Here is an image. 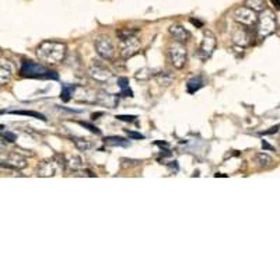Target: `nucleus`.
<instances>
[{"instance_id":"nucleus-1","label":"nucleus","mask_w":280,"mask_h":280,"mask_svg":"<svg viewBox=\"0 0 280 280\" xmlns=\"http://www.w3.org/2000/svg\"><path fill=\"white\" fill-rule=\"evenodd\" d=\"M67 47L59 41H44L37 47V56L49 65H59L66 59Z\"/></svg>"},{"instance_id":"nucleus-2","label":"nucleus","mask_w":280,"mask_h":280,"mask_svg":"<svg viewBox=\"0 0 280 280\" xmlns=\"http://www.w3.org/2000/svg\"><path fill=\"white\" fill-rule=\"evenodd\" d=\"M20 74L27 79H40V80H59V74L55 70L48 69L34 60L24 59L21 62Z\"/></svg>"},{"instance_id":"nucleus-3","label":"nucleus","mask_w":280,"mask_h":280,"mask_svg":"<svg viewBox=\"0 0 280 280\" xmlns=\"http://www.w3.org/2000/svg\"><path fill=\"white\" fill-rule=\"evenodd\" d=\"M260 16H258V20H256V24H255V33L259 37L260 40L263 38H267L269 35L276 31L277 28V21H276V17L272 12L269 10H263L260 12Z\"/></svg>"},{"instance_id":"nucleus-4","label":"nucleus","mask_w":280,"mask_h":280,"mask_svg":"<svg viewBox=\"0 0 280 280\" xmlns=\"http://www.w3.org/2000/svg\"><path fill=\"white\" fill-rule=\"evenodd\" d=\"M187 48L181 42H174L167 48V58L175 69H182L187 63Z\"/></svg>"},{"instance_id":"nucleus-5","label":"nucleus","mask_w":280,"mask_h":280,"mask_svg":"<svg viewBox=\"0 0 280 280\" xmlns=\"http://www.w3.org/2000/svg\"><path fill=\"white\" fill-rule=\"evenodd\" d=\"M94 48L101 59L112 60L115 58V45L111 37L108 35H98L94 40Z\"/></svg>"},{"instance_id":"nucleus-6","label":"nucleus","mask_w":280,"mask_h":280,"mask_svg":"<svg viewBox=\"0 0 280 280\" xmlns=\"http://www.w3.org/2000/svg\"><path fill=\"white\" fill-rule=\"evenodd\" d=\"M88 74L93 80L98 83H108L113 76L112 72L98 59L91 60V65L88 67Z\"/></svg>"},{"instance_id":"nucleus-7","label":"nucleus","mask_w":280,"mask_h":280,"mask_svg":"<svg viewBox=\"0 0 280 280\" xmlns=\"http://www.w3.org/2000/svg\"><path fill=\"white\" fill-rule=\"evenodd\" d=\"M233 17L234 20L237 21L240 26L255 28L256 20H258V13H255L253 10H251V9H248L245 6H238L234 10Z\"/></svg>"},{"instance_id":"nucleus-8","label":"nucleus","mask_w":280,"mask_h":280,"mask_svg":"<svg viewBox=\"0 0 280 280\" xmlns=\"http://www.w3.org/2000/svg\"><path fill=\"white\" fill-rule=\"evenodd\" d=\"M216 45H217V38L212 31L206 30L203 33V40L200 42L199 49H198V56H199L202 60L209 59L212 55H213L214 49H216Z\"/></svg>"},{"instance_id":"nucleus-9","label":"nucleus","mask_w":280,"mask_h":280,"mask_svg":"<svg viewBox=\"0 0 280 280\" xmlns=\"http://www.w3.org/2000/svg\"><path fill=\"white\" fill-rule=\"evenodd\" d=\"M231 40H233L234 45L240 48H247L251 47L253 44V34H252V28L249 27H244V26H240L235 28L231 34Z\"/></svg>"},{"instance_id":"nucleus-10","label":"nucleus","mask_w":280,"mask_h":280,"mask_svg":"<svg viewBox=\"0 0 280 280\" xmlns=\"http://www.w3.org/2000/svg\"><path fill=\"white\" fill-rule=\"evenodd\" d=\"M140 51V41L137 37H129L125 40H119V54L123 59H129Z\"/></svg>"},{"instance_id":"nucleus-11","label":"nucleus","mask_w":280,"mask_h":280,"mask_svg":"<svg viewBox=\"0 0 280 280\" xmlns=\"http://www.w3.org/2000/svg\"><path fill=\"white\" fill-rule=\"evenodd\" d=\"M168 33L173 37L175 42L184 44V42H188V41L191 40V33H189L182 24H180V23H174V24H171L170 28H168Z\"/></svg>"},{"instance_id":"nucleus-12","label":"nucleus","mask_w":280,"mask_h":280,"mask_svg":"<svg viewBox=\"0 0 280 280\" xmlns=\"http://www.w3.org/2000/svg\"><path fill=\"white\" fill-rule=\"evenodd\" d=\"M60 170H62V168H60V166L58 164L56 159L45 160L42 161L40 166H38V175H40V177H54Z\"/></svg>"},{"instance_id":"nucleus-13","label":"nucleus","mask_w":280,"mask_h":280,"mask_svg":"<svg viewBox=\"0 0 280 280\" xmlns=\"http://www.w3.org/2000/svg\"><path fill=\"white\" fill-rule=\"evenodd\" d=\"M0 167L5 168H13V170H23L27 167V160L24 157H21L20 154L12 153L7 157L6 164H0Z\"/></svg>"},{"instance_id":"nucleus-14","label":"nucleus","mask_w":280,"mask_h":280,"mask_svg":"<svg viewBox=\"0 0 280 280\" xmlns=\"http://www.w3.org/2000/svg\"><path fill=\"white\" fill-rule=\"evenodd\" d=\"M205 86V80L202 76H195L192 79H189L187 83V91L189 94H195L196 91H199L202 87Z\"/></svg>"},{"instance_id":"nucleus-15","label":"nucleus","mask_w":280,"mask_h":280,"mask_svg":"<svg viewBox=\"0 0 280 280\" xmlns=\"http://www.w3.org/2000/svg\"><path fill=\"white\" fill-rule=\"evenodd\" d=\"M97 97H98L97 102H98V104H104V105H107L108 108H115L118 105V101H116V98L113 97L112 94L101 91L100 95H97Z\"/></svg>"},{"instance_id":"nucleus-16","label":"nucleus","mask_w":280,"mask_h":280,"mask_svg":"<svg viewBox=\"0 0 280 280\" xmlns=\"http://www.w3.org/2000/svg\"><path fill=\"white\" fill-rule=\"evenodd\" d=\"M77 84H62V91H60V98L63 102H67L73 98V94L77 88Z\"/></svg>"},{"instance_id":"nucleus-17","label":"nucleus","mask_w":280,"mask_h":280,"mask_svg":"<svg viewBox=\"0 0 280 280\" xmlns=\"http://www.w3.org/2000/svg\"><path fill=\"white\" fill-rule=\"evenodd\" d=\"M244 6L253 10L255 13H260V12H263V10L267 9L265 0H245L244 2Z\"/></svg>"},{"instance_id":"nucleus-18","label":"nucleus","mask_w":280,"mask_h":280,"mask_svg":"<svg viewBox=\"0 0 280 280\" xmlns=\"http://www.w3.org/2000/svg\"><path fill=\"white\" fill-rule=\"evenodd\" d=\"M70 140L74 143V146L76 149H79L80 152H87V150H90L93 145H91V142L88 139H84V137H77V136H72Z\"/></svg>"},{"instance_id":"nucleus-19","label":"nucleus","mask_w":280,"mask_h":280,"mask_svg":"<svg viewBox=\"0 0 280 280\" xmlns=\"http://www.w3.org/2000/svg\"><path fill=\"white\" fill-rule=\"evenodd\" d=\"M116 83H118V87L120 88L119 95H122V97H133V91L129 88V80H127V77H119Z\"/></svg>"},{"instance_id":"nucleus-20","label":"nucleus","mask_w":280,"mask_h":280,"mask_svg":"<svg viewBox=\"0 0 280 280\" xmlns=\"http://www.w3.org/2000/svg\"><path fill=\"white\" fill-rule=\"evenodd\" d=\"M105 143L108 146H119V147H129L130 146V142L123 137H119V136H108L105 137Z\"/></svg>"},{"instance_id":"nucleus-21","label":"nucleus","mask_w":280,"mask_h":280,"mask_svg":"<svg viewBox=\"0 0 280 280\" xmlns=\"http://www.w3.org/2000/svg\"><path fill=\"white\" fill-rule=\"evenodd\" d=\"M255 163L259 166V167L262 168H267L272 166V163H273V160H272V157L269 156V154L266 153H256L255 154Z\"/></svg>"},{"instance_id":"nucleus-22","label":"nucleus","mask_w":280,"mask_h":280,"mask_svg":"<svg viewBox=\"0 0 280 280\" xmlns=\"http://www.w3.org/2000/svg\"><path fill=\"white\" fill-rule=\"evenodd\" d=\"M12 80V70L0 65V87L6 86Z\"/></svg>"},{"instance_id":"nucleus-23","label":"nucleus","mask_w":280,"mask_h":280,"mask_svg":"<svg viewBox=\"0 0 280 280\" xmlns=\"http://www.w3.org/2000/svg\"><path fill=\"white\" fill-rule=\"evenodd\" d=\"M10 113H13V115H24V116H31V118L40 119V120H42V122H47L45 115H42V113H40V112H35V111H12Z\"/></svg>"},{"instance_id":"nucleus-24","label":"nucleus","mask_w":280,"mask_h":280,"mask_svg":"<svg viewBox=\"0 0 280 280\" xmlns=\"http://www.w3.org/2000/svg\"><path fill=\"white\" fill-rule=\"evenodd\" d=\"M156 77H157V80L161 86H170L174 80V74L171 72H164V73L157 74Z\"/></svg>"},{"instance_id":"nucleus-25","label":"nucleus","mask_w":280,"mask_h":280,"mask_svg":"<svg viewBox=\"0 0 280 280\" xmlns=\"http://www.w3.org/2000/svg\"><path fill=\"white\" fill-rule=\"evenodd\" d=\"M137 30H130V28H120L116 31V35H118V38L119 40H125V38H129V37H134V35H137Z\"/></svg>"},{"instance_id":"nucleus-26","label":"nucleus","mask_w":280,"mask_h":280,"mask_svg":"<svg viewBox=\"0 0 280 280\" xmlns=\"http://www.w3.org/2000/svg\"><path fill=\"white\" fill-rule=\"evenodd\" d=\"M66 167H70L73 171H77V170H80L83 167V161H81L80 157L74 156L70 160H66Z\"/></svg>"},{"instance_id":"nucleus-27","label":"nucleus","mask_w":280,"mask_h":280,"mask_svg":"<svg viewBox=\"0 0 280 280\" xmlns=\"http://www.w3.org/2000/svg\"><path fill=\"white\" fill-rule=\"evenodd\" d=\"M80 125L81 126H84V127H87L91 133H95V134H101V130L98 129L97 126H94L93 123H90V122H80Z\"/></svg>"},{"instance_id":"nucleus-28","label":"nucleus","mask_w":280,"mask_h":280,"mask_svg":"<svg viewBox=\"0 0 280 280\" xmlns=\"http://www.w3.org/2000/svg\"><path fill=\"white\" fill-rule=\"evenodd\" d=\"M147 69H142L139 70L137 73H136V79L137 80H147V79H150L152 77V73H146Z\"/></svg>"},{"instance_id":"nucleus-29","label":"nucleus","mask_w":280,"mask_h":280,"mask_svg":"<svg viewBox=\"0 0 280 280\" xmlns=\"http://www.w3.org/2000/svg\"><path fill=\"white\" fill-rule=\"evenodd\" d=\"M118 120H123V122H134L136 120V115H116L115 116Z\"/></svg>"},{"instance_id":"nucleus-30","label":"nucleus","mask_w":280,"mask_h":280,"mask_svg":"<svg viewBox=\"0 0 280 280\" xmlns=\"http://www.w3.org/2000/svg\"><path fill=\"white\" fill-rule=\"evenodd\" d=\"M2 137L3 139H6L7 142H16L17 140V134H14V133H12V132H5V133H2Z\"/></svg>"},{"instance_id":"nucleus-31","label":"nucleus","mask_w":280,"mask_h":280,"mask_svg":"<svg viewBox=\"0 0 280 280\" xmlns=\"http://www.w3.org/2000/svg\"><path fill=\"white\" fill-rule=\"evenodd\" d=\"M126 132V134L130 137V139H145V136L143 134L137 133V132H133V130H125Z\"/></svg>"},{"instance_id":"nucleus-32","label":"nucleus","mask_w":280,"mask_h":280,"mask_svg":"<svg viewBox=\"0 0 280 280\" xmlns=\"http://www.w3.org/2000/svg\"><path fill=\"white\" fill-rule=\"evenodd\" d=\"M262 147H263L265 150H273V147L270 146V145L267 143L266 140H262Z\"/></svg>"},{"instance_id":"nucleus-33","label":"nucleus","mask_w":280,"mask_h":280,"mask_svg":"<svg viewBox=\"0 0 280 280\" xmlns=\"http://www.w3.org/2000/svg\"><path fill=\"white\" fill-rule=\"evenodd\" d=\"M277 129H279V126L270 127V130H266V132H263V134H272V133H276V132H277Z\"/></svg>"},{"instance_id":"nucleus-34","label":"nucleus","mask_w":280,"mask_h":280,"mask_svg":"<svg viewBox=\"0 0 280 280\" xmlns=\"http://www.w3.org/2000/svg\"><path fill=\"white\" fill-rule=\"evenodd\" d=\"M191 23H192V24H195V26H199V27H202V26H203V24H202L200 21H196V20H194V19H191Z\"/></svg>"},{"instance_id":"nucleus-35","label":"nucleus","mask_w":280,"mask_h":280,"mask_svg":"<svg viewBox=\"0 0 280 280\" xmlns=\"http://www.w3.org/2000/svg\"><path fill=\"white\" fill-rule=\"evenodd\" d=\"M272 3H273L276 9H279V0H272Z\"/></svg>"},{"instance_id":"nucleus-36","label":"nucleus","mask_w":280,"mask_h":280,"mask_svg":"<svg viewBox=\"0 0 280 280\" xmlns=\"http://www.w3.org/2000/svg\"><path fill=\"white\" fill-rule=\"evenodd\" d=\"M2 147H5V143H3V140H0V149H2Z\"/></svg>"},{"instance_id":"nucleus-37","label":"nucleus","mask_w":280,"mask_h":280,"mask_svg":"<svg viewBox=\"0 0 280 280\" xmlns=\"http://www.w3.org/2000/svg\"><path fill=\"white\" fill-rule=\"evenodd\" d=\"M2 129H5V126H3V125H0V130H2Z\"/></svg>"},{"instance_id":"nucleus-38","label":"nucleus","mask_w":280,"mask_h":280,"mask_svg":"<svg viewBox=\"0 0 280 280\" xmlns=\"http://www.w3.org/2000/svg\"><path fill=\"white\" fill-rule=\"evenodd\" d=\"M2 113H5V111H0V115H2Z\"/></svg>"}]
</instances>
